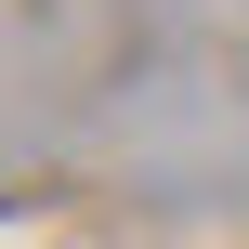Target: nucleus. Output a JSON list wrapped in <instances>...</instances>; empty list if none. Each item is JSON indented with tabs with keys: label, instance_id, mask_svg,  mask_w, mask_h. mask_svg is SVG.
Instances as JSON below:
<instances>
[]
</instances>
